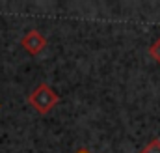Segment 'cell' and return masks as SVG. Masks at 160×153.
<instances>
[{
	"mask_svg": "<svg viewBox=\"0 0 160 153\" xmlns=\"http://www.w3.org/2000/svg\"><path fill=\"white\" fill-rule=\"evenodd\" d=\"M28 103H30L39 114L45 116V114H48V112L60 103V95H58L48 84L43 82V84H39V86L28 95Z\"/></svg>",
	"mask_w": 160,
	"mask_h": 153,
	"instance_id": "6da1fadb",
	"label": "cell"
},
{
	"mask_svg": "<svg viewBox=\"0 0 160 153\" xmlns=\"http://www.w3.org/2000/svg\"><path fill=\"white\" fill-rule=\"evenodd\" d=\"M21 45H22V49H24L28 54L38 56L41 50L47 47V38L41 34L39 30H30V32H26V34L22 36Z\"/></svg>",
	"mask_w": 160,
	"mask_h": 153,
	"instance_id": "7a4b0ae2",
	"label": "cell"
},
{
	"mask_svg": "<svg viewBox=\"0 0 160 153\" xmlns=\"http://www.w3.org/2000/svg\"><path fill=\"white\" fill-rule=\"evenodd\" d=\"M140 153H160V138H153L143 150H140Z\"/></svg>",
	"mask_w": 160,
	"mask_h": 153,
	"instance_id": "3957f363",
	"label": "cell"
},
{
	"mask_svg": "<svg viewBox=\"0 0 160 153\" xmlns=\"http://www.w3.org/2000/svg\"><path fill=\"white\" fill-rule=\"evenodd\" d=\"M149 54H151V58H153V60L160 66V38L157 39L151 47H149Z\"/></svg>",
	"mask_w": 160,
	"mask_h": 153,
	"instance_id": "277c9868",
	"label": "cell"
},
{
	"mask_svg": "<svg viewBox=\"0 0 160 153\" xmlns=\"http://www.w3.org/2000/svg\"><path fill=\"white\" fill-rule=\"evenodd\" d=\"M77 153H89V151H88V150H78Z\"/></svg>",
	"mask_w": 160,
	"mask_h": 153,
	"instance_id": "5b68a950",
	"label": "cell"
}]
</instances>
